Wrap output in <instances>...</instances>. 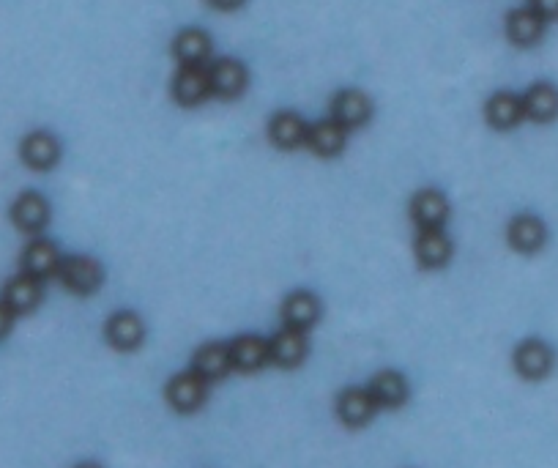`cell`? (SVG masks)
Listing matches in <instances>:
<instances>
[{"label":"cell","mask_w":558,"mask_h":468,"mask_svg":"<svg viewBox=\"0 0 558 468\" xmlns=\"http://www.w3.org/2000/svg\"><path fill=\"white\" fill-rule=\"evenodd\" d=\"M58 277H61L63 285L72 293H77V296H91V293L99 291V285H102L104 280V271L93 258L72 255V258H61Z\"/></svg>","instance_id":"1"},{"label":"cell","mask_w":558,"mask_h":468,"mask_svg":"<svg viewBox=\"0 0 558 468\" xmlns=\"http://www.w3.org/2000/svg\"><path fill=\"white\" fill-rule=\"evenodd\" d=\"M208 381L197 373L195 367L189 373H178L170 384H167V400L170 406L181 411V414H192L206 403Z\"/></svg>","instance_id":"2"},{"label":"cell","mask_w":558,"mask_h":468,"mask_svg":"<svg viewBox=\"0 0 558 468\" xmlns=\"http://www.w3.org/2000/svg\"><path fill=\"white\" fill-rule=\"evenodd\" d=\"M104 334H107V343L118 351H135L145 340V323L137 312L121 310L110 315Z\"/></svg>","instance_id":"3"},{"label":"cell","mask_w":558,"mask_h":468,"mask_svg":"<svg viewBox=\"0 0 558 468\" xmlns=\"http://www.w3.org/2000/svg\"><path fill=\"white\" fill-rule=\"evenodd\" d=\"M211 96V77L203 66H181L173 80V99L181 107H195Z\"/></svg>","instance_id":"4"},{"label":"cell","mask_w":558,"mask_h":468,"mask_svg":"<svg viewBox=\"0 0 558 468\" xmlns=\"http://www.w3.org/2000/svg\"><path fill=\"white\" fill-rule=\"evenodd\" d=\"M208 77H211V94L219 96V99H238L244 94L249 80L247 69L233 58L214 61V66L208 69Z\"/></svg>","instance_id":"5"},{"label":"cell","mask_w":558,"mask_h":468,"mask_svg":"<svg viewBox=\"0 0 558 468\" xmlns=\"http://www.w3.org/2000/svg\"><path fill=\"white\" fill-rule=\"evenodd\" d=\"M515 370L528 381H542L553 370V351L542 340H526L517 345Z\"/></svg>","instance_id":"6"},{"label":"cell","mask_w":558,"mask_h":468,"mask_svg":"<svg viewBox=\"0 0 558 468\" xmlns=\"http://www.w3.org/2000/svg\"><path fill=\"white\" fill-rule=\"evenodd\" d=\"M372 115V102L362 91H356V88H348V91H340V94L334 96V102H331V118L342 124L345 129H356V126H362L370 121Z\"/></svg>","instance_id":"7"},{"label":"cell","mask_w":558,"mask_h":468,"mask_svg":"<svg viewBox=\"0 0 558 468\" xmlns=\"http://www.w3.org/2000/svg\"><path fill=\"white\" fill-rule=\"evenodd\" d=\"M416 260L424 269H441L452 258V241L441 228H422L416 236Z\"/></svg>","instance_id":"8"},{"label":"cell","mask_w":558,"mask_h":468,"mask_svg":"<svg viewBox=\"0 0 558 468\" xmlns=\"http://www.w3.org/2000/svg\"><path fill=\"white\" fill-rule=\"evenodd\" d=\"M22 162L31 170H50L61 159V143L50 132H31L20 146Z\"/></svg>","instance_id":"9"},{"label":"cell","mask_w":558,"mask_h":468,"mask_svg":"<svg viewBox=\"0 0 558 468\" xmlns=\"http://www.w3.org/2000/svg\"><path fill=\"white\" fill-rule=\"evenodd\" d=\"M507 239L512 250L523 252V255H534V252H539L545 247L548 230L542 225V219L523 214V217H515L509 222Z\"/></svg>","instance_id":"10"},{"label":"cell","mask_w":558,"mask_h":468,"mask_svg":"<svg viewBox=\"0 0 558 468\" xmlns=\"http://www.w3.org/2000/svg\"><path fill=\"white\" fill-rule=\"evenodd\" d=\"M411 217L422 228H444L449 219V200L438 189H422L411 200Z\"/></svg>","instance_id":"11"},{"label":"cell","mask_w":558,"mask_h":468,"mask_svg":"<svg viewBox=\"0 0 558 468\" xmlns=\"http://www.w3.org/2000/svg\"><path fill=\"white\" fill-rule=\"evenodd\" d=\"M44 296V288H42V280L39 277H33L28 271H22L20 277H14V280L6 285V293H3V302L9 304L14 315H25V312H33L39 307Z\"/></svg>","instance_id":"12"},{"label":"cell","mask_w":558,"mask_h":468,"mask_svg":"<svg viewBox=\"0 0 558 468\" xmlns=\"http://www.w3.org/2000/svg\"><path fill=\"white\" fill-rule=\"evenodd\" d=\"M321 318V299L310 291H296L290 293L288 299L282 302V321L307 332L310 326H315Z\"/></svg>","instance_id":"13"},{"label":"cell","mask_w":558,"mask_h":468,"mask_svg":"<svg viewBox=\"0 0 558 468\" xmlns=\"http://www.w3.org/2000/svg\"><path fill=\"white\" fill-rule=\"evenodd\" d=\"M269 351L271 362L279 364V367H296L307 356V337L301 329L285 326L269 340Z\"/></svg>","instance_id":"14"},{"label":"cell","mask_w":558,"mask_h":468,"mask_svg":"<svg viewBox=\"0 0 558 468\" xmlns=\"http://www.w3.org/2000/svg\"><path fill=\"white\" fill-rule=\"evenodd\" d=\"M11 219L22 233H39L47 228L50 222V206L42 195L36 192H25L22 198H17V203L11 206Z\"/></svg>","instance_id":"15"},{"label":"cell","mask_w":558,"mask_h":468,"mask_svg":"<svg viewBox=\"0 0 558 468\" xmlns=\"http://www.w3.org/2000/svg\"><path fill=\"white\" fill-rule=\"evenodd\" d=\"M58 266H61V252L47 239L31 241L25 247V252H22V269L33 274V277H39V280H47L52 274H58Z\"/></svg>","instance_id":"16"},{"label":"cell","mask_w":558,"mask_h":468,"mask_svg":"<svg viewBox=\"0 0 558 468\" xmlns=\"http://www.w3.org/2000/svg\"><path fill=\"white\" fill-rule=\"evenodd\" d=\"M375 400L370 389H345L337 397V416L348 427H364L375 416Z\"/></svg>","instance_id":"17"},{"label":"cell","mask_w":558,"mask_h":468,"mask_svg":"<svg viewBox=\"0 0 558 468\" xmlns=\"http://www.w3.org/2000/svg\"><path fill=\"white\" fill-rule=\"evenodd\" d=\"M173 55L181 66H203L211 58V36L203 28H184L173 42Z\"/></svg>","instance_id":"18"},{"label":"cell","mask_w":558,"mask_h":468,"mask_svg":"<svg viewBox=\"0 0 558 468\" xmlns=\"http://www.w3.org/2000/svg\"><path fill=\"white\" fill-rule=\"evenodd\" d=\"M507 36L509 42L520 44V47H531L545 36V20L537 11L526 6V9H515L507 14Z\"/></svg>","instance_id":"19"},{"label":"cell","mask_w":558,"mask_h":468,"mask_svg":"<svg viewBox=\"0 0 558 468\" xmlns=\"http://www.w3.org/2000/svg\"><path fill=\"white\" fill-rule=\"evenodd\" d=\"M230 359H233V367L236 370H258L263 364L271 359L269 351V340H263L258 334H244V337H236L230 343Z\"/></svg>","instance_id":"20"},{"label":"cell","mask_w":558,"mask_h":468,"mask_svg":"<svg viewBox=\"0 0 558 468\" xmlns=\"http://www.w3.org/2000/svg\"><path fill=\"white\" fill-rule=\"evenodd\" d=\"M307 129L310 126L304 124V118L296 113H277L271 118L269 124V137L271 143L282 151H293L299 148L301 143H307Z\"/></svg>","instance_id":"21"},{"label":"cell","mask_w":558,"mask_h":468,"mask_svg":"<svg viewBox=\"0 0 558 468\" xmlns=\"http://www.w3.org/2000/svg\"><path fill=\"white\" fill-rule=\"evenodd\" d=\"M523 113L537 124H550L558 118V88L548 83H539L528 88L523 96Z\"/></svg>","instance_id":"22"},{"label":"cell","mask_w":558,"mask_h":468,"mask_svg":"<svg viewBox=\"0 0 558 468\" xmlns=\"http://www.w3.org/2000/svg\"><path fill=\"white\" fill-rule=\"evenodd\" d=\"M485 118L493 129H512V126H517L526 118V113H523V99L509 94V91H498L487 102Z\"/></svg>","instance_id":"23"},{"label":"cell","mask_w":558,"mask_h":468,"mask_svg":"<svg viewBox=\"0 0 558 468\" xmlns=\"http://www.w3.org/2000/svg\"><path fill=\"white\" fill-rule=\"evenodd\" d=\"M345 140H348V129L337 124L334 118L318 121L307 129V146L318 156H337L345 148Z\"/></svg>","instance_id":"24"},{"label":"cell","mask_w":558,"mask_h":468,"mask_svg":"<svg viewBox=\"0 0 558 468\" xmlns=\"http://www.w3.org/2000/svg\"><path fill=\"white\" fill-rule=\"evenodd\" d=\"M192 367L203 375L206 381H222L225 375L233 370V359H230V345L211 343L203 345L192 359Z\"/></svg>","instance_id":"25"},{"label":"cell","mask_w":558,"mask_h":468,"mask_svg":"<svg viewBox=\"0 0 558 468\" xmlns=\"http://www.w3.org/2000/svg\"><path fill=\"white\" fill-rule=\"evenodd\" d=\"M367 389H370L375 406L381 408H400L408 400V384L400 373H378Z\"/></svg>","instance_id":"26"},{"label":"cell","mask_w":558,"mask_h":468,"mask_svg":"<svg viewBox=\"0 0 558 468\" xmlns=\"http://www.w3.org/2000/svg\"><path fill=\"white\" fill-rule=\"evenodd\" d=\"M528 6L537 11L545 22L558 20V0H528Z\"/></svg>","instance_id":"27"},{"label":"cell","mask_w":558,"mask_h":468,"mask_svg":"<svg viewBox=\"0 0 558 468\" xmlns=\"http://www.w3.org/2000/svg\"><path fill=\"white\" fill-rule=\"evenodd\" d=\"M11 323H14V310L6 302H0V337L9 334Z\"/></svg>","instance_id":"28"},{"label":"cell","mask_w":558,"mask_h":468,"mask_svg":"<svg viewBox=\"0 0 558 468\" xmlns=\"http://www.w3.org/2000/svg\"><path fill=\"white\" fill-rule=\"evenodd\" d=\"M208 3L219 11H236L238 6H244V0H208Z\"/></svg>","instance_id":"29"}]
</instances>
